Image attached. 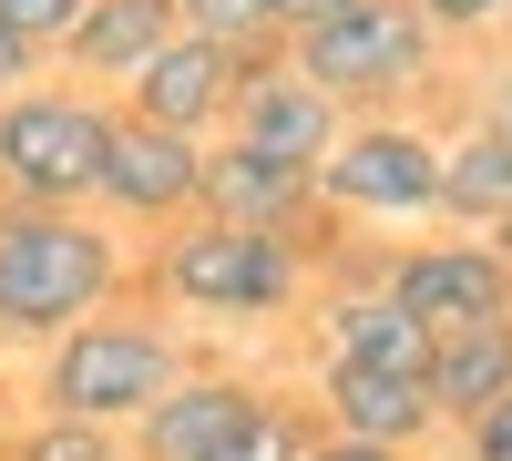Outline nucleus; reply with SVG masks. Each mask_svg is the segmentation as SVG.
I'll return each instance as SVG.
<instances>
[{
	"label": "nucleus",
	"instance_id": "nucleus-5",
	"mask_svg": "<svg viewBox=\"0 0 512 461\" xmlns=\"http://www.w3.org/2000/svg\"><path fill=\"white\" fill-rule=\"evenodd\" d=\"M113 103L82 82H21L0 103V205H93Z\"/></svg>",
	"mask_w": 512,
	"mask_h": 461
},
{
	"label": "nucleus",
	"instance_id": "nucleus-25",
	"mask_svg": "<svg viewBox=\"0 0 512 461\" xmlns=\"http://www.w3.org/2000/svg\"><path fill=\"white\" fill-rule=\"evenodd\" d=\"M267 11H277V41H297V31L338 21V11H349V0H267Z\"/></svg>",
	"mask_w": 512,
	"mask_h": 461
},
{
	"label": "nucleus",
	"instance_id": "nucleus-23",
	"mask_svg": "<svg viewBox=\"0 0 512 461\" xmlns=\"http://www.w3.org/2000/svg\"><path fill=\"white\" fill-rule=\"evenodd\" d=\"M461 461H512V390L482 410V421H461Z\"/></svg>",
	"mask_w": 512,
	"mask_h": 461
},
{
	"label": "nucleus",
	"instance_id": "nucleus-13",
	"mask_svg": "<svg viewBox=\"0 0 512 461\" xmlns=\"http://www.w3.org/2000/svg\"><path fill=\"white\" fill-rule=\"evenodd\" d=\"M256 400H267V390H256L246 369H185V380L164 390L123 441H134V461H205V451H216Z\"/></svg>",
	"mask_w": 512,
	"mask_h": 461
},
{
	"label": "nucleus",
	"instance_id": "nucleus-9",
	"mask_svg": "<svg viewBox=\"0 0 512 461\" xmlns=\"http://www.w3.org/2000/svg\"><path fill=\"white\" fill-rule=\"evenodd\" d=\"M338 123H349V113L297 72V52H277V41H267V52H246L236 103H226V134H236V144H256V154L308 164V175H318V154L338 144Z\"/></svg>",
	"mask_w": 512,
	"mask_h": 461
},
{
	"label": "nucleus",
	"instance_id": "nucleus-8",
	"mask_svg": "<svg viewBox=\"0 0 512 461\" xmlns=\"http://www.w3.org/2000/svg\"><path fill=\"white\" fill-rule=\"evenodd\" d=\"M390 298L431 328H472V318H512V257L492 236H420V246H390Z\"/></svg>",
	"mask_w": 512,
	"mask_h": 461
},
{
	"label": "nucleus",
	"instance_id": "nucleus-16",
	"mask_svg": "<svg viewBox=\"0 0 512 461\" xmlns=\"http://www.w3.org/2000/svg\"><path fill=\"white\" fill-rule=\"evenodd\" d=\"M164 41H175V0H93V11L72 21L62 41V62L72 72H93V82H134Z\"/></svg>",
	"mask_w": 512,
	"mask_h": 461
},
{
	"label": "nucleus",
	"instance_id": "nucleus-1",
	"mask_svg": "<svg viewBox=\"0 0 512 461\" xmlns=\"http://www.w3.org/2000/svg\"><path fill=\"white\" fill-rule=\"evenodd\" d=\"M144 287L175 318H205V328H267V318H297L318 287V246L287 236V226H226V216H185L154 236L144 257Z\"/></svg>",
	"mask_w": 512,
	"mask_h": 461
},
{
	"label": "nucleus",
	"instance_id": "nucleus-12",
	"mask_svg": "<svg viewBox=\"0 0 512 461\" xmlns=\"http://www.w3.org/2000/svg\"><path fill=\"white\" fill-rule=\"evenodd\" d=\"M318 431H349V441H379V451H420L441 431L431 390L410 369H359V359H318Z\"/></svg>",
	"mask_w": 512,
	"mask_h": 461
},
{
	"label": "nucleus",
	"instance_id": "nucleus-6",
	"mask_svg": "<svg viewBox=\"0 0 512 461\" xmlns=\"http://www.w3.org/2000/svg\"><path fill=\"white\" fill-rule=\"evenodd\" d=\"M441 205V134H420L410 113H349L338 144L318 154V216L338 226H400Z\"/></svg>",
	"mask_w": 512,
	"mask_h": 461
},
{
	"label": "nucleus",
	"instance_id": "nucleus-10",
	"mask_svg": "<svg viewBox=\"0 0 512 461\" xmlns=\"http://www.w3.org/2000/svg\"><path fill=\"white\" fill-rule=\"evenodd\" d=\"M236 72H246V52H226V41H205V31H175L134 82H123V113L216 144V134H226V103H236Z\"/></svg>",
	"mask_w": 512,
	"mask_h": 461
},
{
	"label": "nucleus",
	"instance_id": "nucleus-19",
	"mask_svg": "<svg viewBox=\"0 0 512 461\" xmlns=\"http://www.w3.org/2000/svg\"><path fill=\"white\" fill-rule=\"evenodd\" d=\"M0 461H123V431H93V421H52V410H31V421L0 441Z\"/></svg>",
	"mask_w": 512,
	"mask_h": 461
},
{
	"label": "nucleus",
	"instance_id": "nucleus-18",
	"mask_svg": "<svg viewBox=\"0 0 512 461\" xmlns=\"http://www.w3.org/2000/svg\"><path fill=\"white\" fill-rule=\"evenodd\" d=\"M308 441H318V410L308 400H256L205 461H308Z\"/></svg>",
	"mask_w": 512,
	"mask_h": 461
},
{
	"label": "nucleus",
	"instance_id": "nucleus-3",
	"mask_svg": "<svg viewBox=\"0 0 512 461\" xmlns=\"http://www.w3.org/2000/svg\"><path fill=\"white\" fill-rule=\"evenodd\" d=\"M185 328L154 318V308H93L82 328H62L52 349H41V380H31V410H52V421H93V431H134L144 410L185 380Z\"/></svg>",
	"mask_w": 512,
	"mask_h": 461
},
{
	"label": "nucleus",
	"instance_id": "nucleus-15",
	"mask_svg": "<svg viewBox=\"0 0 512 461\" xmlns=\"http://www.w3.org/2000/svg\"><path fill=\"white\" fill-rule=\"evenodd\" d=\"M420 390H431L441 431L482 421V410L512 390V318H472V328H441L431 339V369H420Z\"/></svg>",
	"mask_w": 512,
	"mask_h": 461
},
{
	"label": "nucleus",
	"instance_id": "nucleus-22",
	"mask_svg": "<svg viewBox=\"0 0 512 461\" xmlns=\"http://www.w3.org/2000/svg\"><path fill=\"white\" fill-rule=\"evenodd\" d=\"M441 41H472V31H512V0H410Z\"/></svg>",
	"mask_w": 512,
	"mask_h": 461
},
{
	"label": "nucleus",
	"instance_id": "nucleus-7",
	"mask_svg": "<svg viewBox=\"0 0 512 461\" xmlns=\"http://www.w3.org/2000/svg\"><path fill=\"white\" fill-rule=\"evenodd\" d=\"M195 185H205V144L195 134H164L144 113H113V144H103V185H93V216L113 226H185L195 216Z\"/></svg>",
	"mask_w": 512,
	"mask_h": 461
},
{
	"label": "nucleus",
	"instance_id": "nucleus-4",
	"mask_svg": "<svg viewBox=\"0 0 512 461\" xmlns=\"http://www.w3.org/2000/svg\"><path fill=\"white\" fill-rule=\"evenodd\" d=\"M287 52H297V72H308L338 113H400L420 82L441 72V31L420 21L410 0H349L338 21L297 31Z\"/></svg>",
	"mask_w": 512,
	"mask_h": 461
},
{
	"label": "nucleus",
	"instance_id": "nucleus-28",
	"mask_svg": "<svg viewBox=\"0 0 512 461\" xmlns=\"http://www.w3.org/2000/svg\"><path fill=\"white\" fill-rule=\"evenodd\" d=\"M492 246H502V257H512V205H502V226H492Z\"/></svg>",
	"mask_w": 512,
	"mask_h": 461
},
{
	"label": "nucleus",
	"instance_id": "nucleus-20",
	"mask_svg": "<svg viewBox=\"0 0 512 461\" xmlns=\"http://www.w3.org/2000/svg\"><path fill=\"white\" fill-rule=\"evenodd\" d=\"M175 31H205V41H226V52H267L277 11L267 0H175Z\"/></svg>",
	"mask_w": 512,
	"mask_h": 461
},
{
	"label": "nucleus",
	"instance_id": "nucleus-14",
	"mask_svg": "<svg viewBox=\"0 0 512 461\" xmlns=\"http://www.w3.org/2000/svg\"><path fill=\"white\" fill-rule=\"evenodd\" d=\"M318 318V359H359V369H431V328H420L390 287H328L308 308Z\"/></svg>",
	"mask_w": 512,
	"mask_h": 461
},
{
	"label": "nucleus",
	"instance_id": "nucleus-2",
	"mask_svg": "<svg viewBox=\"0 0 512 461\" xmlns=\"http://www.w3.org/2000/svg\"><path fill=\"white\" fill-rule=\"evenodd\" d=\"M123 298V236L93 205H0V349H52Z\"/></svg>",
	"mask_w": 512,
	"mask_h": 461
},
{
	"label": "nucleus",
	"instance_id": "nucleus-11",
	"mask_svg": "<svg viewBox=\"0 0 512 461\" xmlns=\"http://www.w3.org/2000/svg\"><path fill=\"white\" fill-rule=\"evenodd\" d=\"M195 216H226V226H287V236H308L318 246V175L308 164H277V154H256L236 134L205 144V185H195Z\"/></svg>",
	"mask_w": 512,
	"mask_h": 461
},
{
	"label": "nucleus",
	"instance_id": "nucleus-17",
	"mask_svg": "<svg viewBox=\"0 0 512 461\" xmlns=\"http://www.w3.org/2000/svg\"><path fill=\"white\" fill-rule=\"evenodd\" d=\"M502 205H512V144L492 134V123L451 134V144H441V205H431V216L461 226V236H492Z\"/></svg>",
	"mask_w": 512,
	"mask_h": 461
},
{
	"label": "nucleus",
	"instance_id": "nucleus-27",
	"mask_svg": "<svg viewBox=\"0 0 512 461\" xmlns=\"http://www.w3.org/2000/svg\"><path fill=\"white\" fill-rule=\"evenodd\" d=\"M31 62H41V52H31V41H21L11 21H0V103H11V93H21V82H31Z\"/></svg>",
	"mask_w": 512,
	"mask_h": 461
},
{
	"label": "nucleus",
	"instance_id": "nucleus-24",
	"mask_svg": "<svg viewBox=\"0 0 512 461\" xmlns=\"http://www.w3.org/2000/svg\"><path fill=\"white\" fill-rule=\"evenodd\" d=\"M482 123H492V134L512 144V52H502V62L482 72Z\"/></svg>",
	"mask_w": 512,
	"mask_h": 461
},
{
	"label": "nucleus",
	"instance_id": "nucleus-21",
	"mask_svg": "<svg viewBox=\"0 0 512 461\" xmlns=\"http://www.w3.org/2000/svg\"><path fill=\"white\" fill-rule=\"evenodd\" d=\"M82 11H93V0H0V21H11V31L31 41V52H62Z\"/></svg>",
	"mask_w": 512,
	"mask_h": 461
},
{
	"label": "nucleus",
	"instance_id": "nucleus-26",
	"mask_svg": "<svg viewBox=\"0 0 512 461\" xmlns=\"http://www.w3.org/2000/svg\"><path fill=\"white\" fill-rule=\"evenodd\" d=\"M308 461H410V451H379V441H349V431H318Z\"/></svg>",
	"mask_w": 512,
	"mask_h": 461
}]
</instances>
